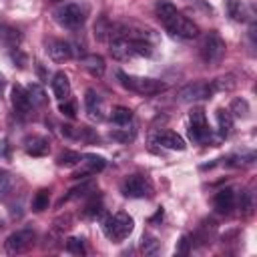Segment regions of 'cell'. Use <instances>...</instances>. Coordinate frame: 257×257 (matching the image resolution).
I'll use <instances>...</instances> for the list:
<instances>
[{
	"instance_id": "obj_18",
	"label": "cell",
	"mask_w": 257,
	"mask_h": 257,
	"mask_svg": "<svg viewBox=\"0 0 257 257\" xmlns=\"http://www.w3.org/2000/svg\"><path fill=\"white\" fill-rule=\"evenodd\" d=\"M50 84H52V92H54V96H56L58 100H64V98L70 96V80H68L66 72L58 70V72L52 76Z\"/></svg>"
},
{
	"instance_id": "obj_14",
	"label": "cell",
	"mask_w": 257,
	"mask_h": 257,
	"mask_svg": "<svg viewBox=\"0 0 257 257\" xmlns=\"http://www.w3.org/2000/svg\"><path fill=\"white\" fill-rule=\"evenodd\" d=\"M84 108H86V114L92 120H102L104 118V114H102V98L94 88H86V92H84Z\"/></svg>"
},
{
	"instance_id": "obj_7",
	"label": "cell",
	"mask_w": 257,
	"mask_h": 257,
	"mask_svg": "<svg viewBox=\"0 0 257 257\" xmlns=\"http://www.w3.org/2000/svg\"><path fill=\"white\" fill-rule=\"evenodd\" d=\"M120 193L128 199H145L153 195V185L141 175H131L120 183Z\"/></svg>"
},
{
	"instance_id": "obj_36",
	"label": "cell",
	"mask_w": 257,
	"mask_h": 257,
	"mask_svg": "<svg viewBox=\"0 0 257 257\" xmlns=\"http://www.w3.org/2000/svg\"><path fill=\"white\" fill-rule=\"evenodd\" d=\"M191 245H193V241H191V237L189 235H183L179 241H177V247H175V253L177 255H189L191 253Z\"/></svg>"
},
{
	"instance_id": "obj_43",
	"label": "cell",
	"mask_w": 257,
	"mask_h": 257,
	"mask_svg": "<svg viewBox=\"0 0 257 257\" xmlns=\"http://www.w3.org/2000/svg\"><path fill=\"white\" fill-rule=\"evenodd\" d=\"M4 88H6V78H4V74L0 72V96L4 94Z\"/></svg>"
},
{
	"instance_id": "obj_44",
	"label": "cell",
	"mask_w": 257,
	"mask_h": 257,
	"mask_svg": "<svg viewBox=\"0 0 257 257\" xmlns=\"http://www.w3.org/2000/svg\"><path fill=\"white\" fill-rule=\"evenodd\" d=\"M56 2H62V0H56Z\"/></svg>"
},
{
	"instance_id": "obj_42",
	"label": "cell",
	"mask_w": 257,
	"mask_h": 257,
	"mask_svg": "<svg viewBox=\"0 0 257 257\" xmlns=\"http://www.w3.org/2000/svg\"><path fill=\"white\" fill-rule=\"evenodd\" d=\"M161 219H163V209H157L155 217H151V223H155V221H161Z\"/></svg>"
},
{
	"instance_id": "obj_25",
	"label": "cell",
	"mask_w": 257,
	"mask_h": 257,
	"mask_svg": "<svg viewBox=\"0 0 257 257\" xmlns=\"http://www.w3.org/2000/svg\"><path fill=\"white\" fill-rule=\"evenodd\" d=\"M141 251H143L145 255H157V253L161 251V241H159L157 237L145 233L143 239H141Z\"/></svg>"
},
{
	"instance_id": "obj_16",
	"label": "cell",
	"mask_w": 257,
	"mask_h": 257,
	"mask_svg": "<svg viewBox=\"0 0 257 257\" xmlns=\"http://www.w3.org/2000/svg\"><path fill=\"white\" fill-rule=\"evenodd\" d=\"M80 64L94 78H100L104 74V70H106V62H104V58L100 54H84L80 58Z\"/></svg>"
},
{
	"instance_id": "obj_32",
	"label": "cell",
	"mask_w": 257,
	"mask_h": 257,
	"mask_svg": "<svg viewBox=\"0 0 257 257\" xmlns=\"http://www.w3.org/2000/svg\"><path fill=\"white\" fill-rule=\"evenodd\" d=\"M227 12L233 20H245V8L241 0H227Z\"/></svg>"
},
{
	"instance_id": "obj_41",
	"label": "cell",
	"mask_w": 257,
	"mask_h": 257,
	"mask_svg": "<svg viewBox=\"0 0 257 257\" xmlns=\"http://www.w3.org/2000/svg\"><path fill=\"white\" fill-rule=\"evenodd\" d=\"M10 157V145L6 139L0 141V159H8Z\"/></svg>"
},
{
	"instance_id": "obj_23",
	"label": "cell",
	"mask_w": 257,
	"mask_h": 257,
	"mask_svg": "<svg viewBox=\"0 0 257 257\" xmlns=\"http://www.w3.org/2000/svg\"><path fill=\"white\" fill-rule=\"evenodd\" d=\"M26 92H28V96H30V100H32V106H44V104L48 102V96H46L44 88H42L40 84H36V82L28 84Z\"/></svg>"
},
{
	"instance_id": "obj_30",
	"label": "cell",
	"mask_w": 257,
	"mask_h": 257,
	"mask_svg": "<svg viewBox=\"0 0 257 257\" xmlns=\"http://www.w3.org/2000/svg\"><path fill=\"white\" fill-rule=\"evenodd\" d=\"M108 137L112 141H118V143H131V141H135L137 131L133 126H128V128H116V131H110Z\"/></svg>"
},
{
	"instance_id": "obj_24",
	"label": "cell",
	"mask_w": 257,
	"mask_h": 257,
	"mask_svg": "<svg viewBox=\"0 0 257 257\" xmlns=\"http://www.w3.org/2000/svg\"><path fill=\"white\" fill-rule=\"evenodd\" d=\"M50 205V191L48 189H40L34 197H32V211L34 213H42L46 211Z\"/></svg>"
},
{
	"instance_id": "obj_1",
	"label": "cell",
	"mask_w": 257,
	"mask_h": 257,
	"mask_svg": "<svg viewBox=\"0 0 257 257\" xmlns=\"http://www.w3.org/2000/svg\"><path fill=\"white\" fill-rule=\"evenodd\" d=\"M133 229H135V221L124 211H118V213L102 219V233L106 235V239H110L114 243L124 241L133 233Z\"/></svg>"
},
{
	"instance_id": "obj_28",
	"label": "cell",
	"mask_w": 257,
	"mask_h": 257,
	"mask_svg": "<svg viewBox=\"0 0 257 257\" xmlns=\"http://www.w3.org/2000/svg\"><path fill=\"white\" fill-rule=\"evenodd\" d=\"M155 12H157V18H159L161 22H165V20H169L171 16L177 14V8H175V4H171V2H167V0H161V2H157Z\"/></svg>"
},
{
	"instance_id": "obj_37",
	"label": "cell",
	"mask_w": 257,
	"mask_h": 257,
	"mask_svg": "<svg viewBox=\"0 0 257 257\" xmlns=\"http://www.w3.org/2000/svg\"><path fill=\"white\" fill-rule=\"evenodd\" d=\"M58 110H60L64 116H68V118H74V116H76V102H74V100H68V98H64V100H60V106H58Z\"/></svg>"
},
{
	"instance_id": "obj_17",
	"label": "cell",
	"mask_w": 257,
	"mask_h": 257,
	"mask_svg": "<svg viewBox=\"0 0 257 257\" xmlns=\"http://www.w3.org/2000/svg\"><path fill=\"white\" fill-rule=\"evenodd\" d=\"M155 141L161 145V147H165V149H171V151H185V139L181 137V135H177V133H173V131H159L157 133V137H155Z\"/></svg>"
},
{
	"instance_id": "obj_10",
	"label": "cell",
	"mask_w": 257,
	"mask_h": 257,
	"mask_svg": "<svg viewBox=\"0 0 257 257\" xmlns=\"http://www.w3.org/2000/svg\"><path fill=\"white\" fill-rule=\"evenodd\" d=\"M60 133L66 139H74V141H80V143H86V145L98 143V133L94 128H90V126H70V124H64V126H60Z\"/></svg>"
},
{
	"instance_id": "obj_29",
	"label": "cell",
	"mask_w": 257,
	"mask_h": 257,
	"mask_svg": "<svg viewBox=\"0 0 257 257\" xmlns=\"http://www.w3.org/2000/svg\"><path fill=\"white\" fill-rule=\"evenodd\" d=\"M94 191V183H90V181H84V183H80L78 187H74V189H70L68 191V195L64 197V201H70V199H80V197H86L88 193H92Z\"/></svg>"
},
{
	"instance_id": "obj_5",
	"label": "cell",
	"mask_w": 257,
	"mask_h": 257,
	"mask_svg": "<svg viewBox=\"0 0 257 257\" xmlns=\"http://www.w3.org/2000/svg\"><path fill=\"white\" fill-rule=\"evenodd\" d=\"M163 26L167 28V32H169L171 36L183 38V40H191V38H195V36L199 34V26H197L193 20H189L187 16L179 14V12H177L175 16H171L169 20H165Z\"/></svg>"
},
{
	"instance_id": "obj_35",
	"label": "cell",
	"mask_w": 257,
	"mask_h": 257,
	"mask_svg": "<svg viewBox=\"0 0 257 257\" xmlns=\"http://www.w3.org/2000/svg\"><path fill=\"white\" fill-rule=\"evenodd\" d=\"M239 207L245 215H251L253 211V193L251 191H243L241 193V199H239Z\"/></svg>"
},
{
	"instance_id": "obj_26",
	"label": "cell",
	"mask_w": 257,
	"mask_h": 257,
	"mask_svg": "<svg viewBox=\"0 0 257 257\" xmlns=\"http://www.w3.org/2000/svg\"><path fill=\"white\" fill-rule=\"evenodd\" d=\"M94 193H96V191H92V197H90V201L86 203V207H84V211H82V215H84L86 219H96V217L102 213L100 197H96Z\"/></svg>"
},
{
	"instance_id": "obj_9",
	"label": "cell",
	"mask_w": 257,
	"mask_h": 257,
	"mask_svg": "<svg viewBox=\"0 0 257 257\" xmlns=\"http://www.w3.org/2000/svg\"><path fill=\"white\" fill-rule=\"evenodd\" d=\"M10 102H12L14 112H16L20 118H24V116H28V114L32 112V100H30L26 88L20 86V84H14V86H12V90H10Z\"/></svg>"
},
{
	"instance_id": "obj_39",
	"label": "cell",
	"mask_w": 257,
	"mask_h": 257,
	"mask_svg": "<svg viewBox=\"0 0 257 257\" xmlns=\"http://www.w3.org/2000/svg\"><path fill=\"white\" fill-rule=\"evenodd\" d=\"M189 122H207L205 110L201 106H193L191 112H189Z\"/></svg>"
},
{
	"instance_id": "obj_3",
	"label": "cell",
	"mask_w": 257,
	"mask_h": 257,
	"mask_svg": "<svg viewBox=\"0 0 257 257\" xmlns=\"http://www.w3.org/2000/svg\"><path fill=\"white\" fill-rule=\"evenodd\" d=\"M225 40L217 34V32H209L203 36L201 40V46H199V54H201V60L207 64V66H217L221 64L223 56H225Z\"/></svg>"
},
{
	"instance_id": "obj_38",
	"label": "cell",
	"mask_w": 257,
	"mask_h": 257,
	"mask_svg": "<svg viewBox=\"0 0 257 257\" xmlns=\"http://www.w3.org/2000/svg\"><path fill=\"white\" fill-rule=\"evenodd\" d=\"M237 82L233 80V76H221L217 80H213V88L215 90H231Z\"/></svg>"
},
{
	"instance_id": "obj_31",
	"label": "cell",
	"mask_w": 257,
	"mask_h": 257,
	"mask_svg": "<svg viewBox=\"0 0 257 257\" xmlns=\"http://www.w3.org/2000/svg\"><path fill=\"white\" fill-rule=\"evenodd\" d=\"M229 112H233V116H237V118H247L249 116V102L245 98H235L231 102Z\"/></svg>"
},
{
	"instance_id": "obj_12",
	"label": "cell",
	"mask_w": 257,
	"mask_h": 257,
	"mask_svg": "<svg viewBox=\"0 0 257 257\" xmlns=\"http://www.w3.org/2000/svg\"><path fill=\"white\" fill-rule=\"evenodd\" d=\"M46 52L54 62H64V60H68L72 56L70 44L66 40H60V38H50L46 42Z\"/></svg>"
},
{
	"instance_id": "obj_20",
	"label": "cell",
	"mask_w": 257,
	"mask_h": 257,
	"mask_svg": "<svg viewBox=\"0 0 257 257\" xmlns=\"http://www.w3.org/2000/svg\"><path fill=\"white\" fill-rule=\"evenodd\" d=\"M189 139L193 143H205L211 139V128L207 122H191L189 124Z\"/></svg>"
},
{
	"instance_id": "obj_19",
	"label": "cell",
	"mask_w": 257,
	"mask_h": 257,
	"mask_svg": "<svg viewBox=\"0 0 257 257\" xmlns=\"http://www.w3.org/2000/svg\"><path fill=\"white\" fill-rule=\"evenodd\" d=\"M0 40L10 48H18V44L22 42V34L12 24H0Z\"/></svg>"
},
{
	"instance_id": "obj_6",
	"label": "cell",
	"mask_w": 257,
	"mask_h": 257,
	"mask_svg": "<svg viewBox=\"0 0 257 257\" xmlns=\"http://www.w3.org/2000/svg\"><path fill=\"white\" fill-rule=\"evenodd\" d=\"M213 92H215L213 82H207V80H193V82L185 84L183 88H179V92H177V100H179V102L205 100V98H211Z\"/></svg>"
},
{
	"instance_id": "obj_15",
	"label": "cell",
	"mask_w": 257,
	"mask_h": 257,
	"mask_svg": "<svg viewBox=\"0 0 257 257\" xmlns=\"http://www.w3.org/2000/svg\"><path fill=\"white\" fill-rule=\"evenodd\" d=\"M24 151L30 157H44L50 151V141L46 137H38V135L26 137L24 139Z\"/></svg>"
},
{
	"instance_id": "obj_22",
	"label": "cell",
	"mask_w": 257,
	"mask_h": 257,
	"mask_svg": "<svg viewBox=\"0 0 257 257\" xmlns=\"http://www.w3.org/2000/svg\"><path fill=\"white\" fill-rule=\"evenodd\" d=\"M110 120L118 126H128V122L133 120V110L126 106H114L110 110Z\"/></svg>"
},
{
	"instance_id": "obj_27",
	"label": "cell",
	"mask_w": 257,
	"mask_h": 257,
	"mask_svg": "<svg viewBox=\"0 0 257 257\" xmlns=\"http://www.w3.org/2000/svg\"><path fill=\"white\" fill-rule=\"evenodd\" d=\"M80 159H82L80 153H76V151H64V153H60L56 157V165L58 167H76L80 163Z\"/></svg>"
},
{
	"instance_id": "obj_21",
	"label": "cell",
	"mask_w": 257,
	"mask_h": 257,
	"mask_svg": "<svg viewBox=\"0 0 257 257\" xmlns=\"http://www.w3.org/2000/svg\"><path fill=\"white\" fill-rule=\"evenodd\" d=\"M217 126H219V135L223 139H227L233 133V114L225 108H219L217 110Z\"/></svg>"
},
{
	"instance_id": "obj_13",
	"label": "cell",
	"mask_w": 257,
	"mask_h": 257,
	"mask_svg": "<svg viewBox=\"0 0 257 257\" xmlns=\"http://www.w3.org/2000/svg\"><path fill=\"white\" fill-rule=\"evenodd\" d=\"M235 203H237V197H235V191L231 187H225L221 189L215 199H213V205H215V211L221 213V215H229L233 209H235Z\"/></svg>"
},
{
	"instance_id": "obj_11",
	"label": "cell",
	"mask_w": 257,
	"mask_h": 257,
	"mask_svg": "<svg viewBox=\"0 0 257 257\" xmlns=\"http://www.w3.org/2000/svg\"><path fill=\"white\" fill-rule=\"evenodd\" d=\"M80 163H82V171L74 173L72 179H86V175H96L106 167V161L100 155H82Z\"/></svg>"
},
{
	"instance_id": "obj_2",
	"label": "cell",
	"mask_w": 257,
	"mask_h": 257,
	"mask_svg": "<svg viewBox=\"0 0 257 257\" xmlns=\"http://www.w3.org/2000/svg\"><path fill=\"white\" fill-rule=\"evenodd\" d=\"M116 78L118 82L126 88V90H133L137 94H145V96H153V94H159L167 88V84L163 80H157V78H147V76H133V74H126L122 70H116Z\"/></svg>"
},
{
	"instance_id": "obj_34",
	"label": "cell",
	"mask_w": 257,
	"mask_h": 257,
	"mask_svg": "<svg viewBox=\"0 0 257 257\" xmlns=\"http://www.w3.org/2000/svg\"><path fill=\"white\" fill-rule=\"evenodd\" d=\"M12 191V175L0 169V199H4Z\"/></svg>"
},
{
	"instance_id": "obj_8",
	"label": "cell",
	"mask_w": 257,
	"mask_h": 257,
	"mask_svg": "<svg viewBox=\"0 0 257 257\" xmlns=\"http://www.w3.org/2000/svg\"><path fill=\"white\" fill-rule=\"evenodd\" d=\"M34 231L32 229H20V231H14L12 235H8V239L4 241V251L8 255H20V253H26L32 245H34Z\"/></svg>"
},
{
	"instance_id": "obj_33",
	"label": "cell",
	"mask_w": 257,
	"mask_h": 257,
	"mask_svg": "<svg viewBox=\"0 0 257 257\" xmlns=\"http://www.w3.org/2000/svg\"><path fill=\"white\" fill-rule=\"evenodd\" d=\"M64 247H66V251L72 253V255H84V253H86L84 243H82V239H78V237H70V239H66Z\"/></svg>"
},
{
	"instance_id": "obj_4",
	"label": "cell",
	"mask_w": 257,
	"mask_h": 257,
	"mask_svg": "<svg viewBox=\"0 0 257 257\" xmlns=\"http://www.w3.org/2000/svg\"><path fill=\"white\" fill-rule=\"evenodd\" d=\"M54 20L64 26V28H70V30H76L84 24L86 20V10L80 6V4H74V2H68V4H62L54 10Z\"/></svg>"
},
{
	"instance_id": "obj_40",
	"label": "cell",
	"mask_w": 257,
	"mask_h": 257,
	"mask_svg": "<svg viewBox=\"0 0 257 257\" xmlns=\"http://www.w3.org/2000/svg\"><path fill=\"white\" fill-rule=\"evenodd\" d=\"M10 58H12L14 62H18L20 68H24V64H26V56H24L18 48H12V50H10Z\"/></svg>"
}]
</instances>
